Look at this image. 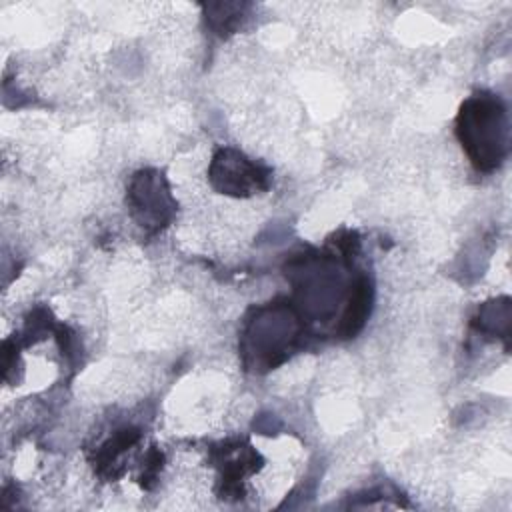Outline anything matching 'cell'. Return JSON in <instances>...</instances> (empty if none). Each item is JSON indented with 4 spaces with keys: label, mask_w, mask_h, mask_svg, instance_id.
Returning a JSON list of instances; mask_svg holds the SVG:
<instances>
[{
    "label": "cell",
    "mask_w": 512,
    "mask_h": 512,
    "mask_svg": "<svg viewBox=\"0 0 512 512\" xmlns=\"http://www.w3.org/2000/svg\"><path fill=\"white\" fill-rule=\"evenodd\" d=\"M458 138L478 170H494L508 150V118L502 100L480 92L468 98L458 114Z\"/></svg>",
    "instance_id": "6da1fadb"
},
{
    "label": "cell",
    "mask_w": 512,
    "mask_h": 512,
    "mask_svg": "<svg viewBox=\"0 0 512 512\" xmlns=\"http://www.w3.org/2000/svg\"><path fill=\"white\" fill-rule=\"evenodd\" d=\"M212 178L214 184L226 194L246 196L266 188L268 172L234 150H220L214 156Z\"/></svg>",
    "instance_id": "7a4b0ae2"
},
{
    "label": "cell",
    "mask_w": 512,
    "mask_h": 512,
    "mask_svg": "<svg viewBox=\"0 0 512 512\" xmlns=\"http://www.w3.org/2000/svg\"><path fill=\"white\" fill-rule=\"evenodd\" d=\"M160 178L154 176H136L130 188V202L134 216L140 220V226H150L156 224L160 226L162 222L168 220L170 214V204H168V192L160 190Z\"/></svg>",
    "instance_id": "3957f363"
}]
</instances>
